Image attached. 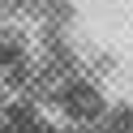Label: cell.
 Instances as JSON below:
<instances>
[{
	"label": "cell",
	"mask_w": 133,
	"mask_h": 133,
	"mask_svg": "<svg viewBox=\"0 0 133 133\" xmlns=\"http://www.w3.org/2000/svg\"><path fill=\"white\" fill-rule=\"evenodd\" d=\"M60 103L69 116H77V120H95L99 112H103V99H99L95 86H86V82H69V86L60 90Z\"/></svg>",
	"instance_id": "1"
}]
</instances>
